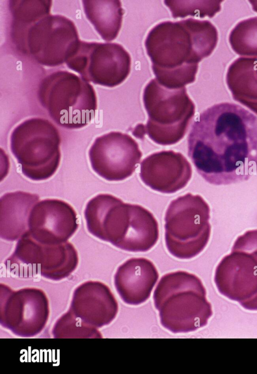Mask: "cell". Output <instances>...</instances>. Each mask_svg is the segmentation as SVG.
I'll return each mask as SVG.
<instances>
[{"label":"cell","mask_w":257,"mask_h":374,"mask_svg":"<svg viewBox=\"0 0 257 374\" xmlns=\"http://www.w3.org/2000/svg\"><path fill=\"white\" fill-rule=\"evenodd\" d=\"M187 142L188 156L210 184L247 180L257 172V117L239 105L223 102L203 111Z\"/></svg>","instance_id":"obj_1"},{"label":"cell","mask_w":257,"mask_h":374,"mask_svg":"<svg viewBox=\"0 0 257 374\" xmlns=\"http://www.w3.org/2000/svg\"><path fill=\"white\" fill-rule=\"evenodd\" d=\"M218 40L210 21L188 18L157 24L145 46L156 79L165 86L180 88L195 81L199 62L212 54Z\"/></svg>","instance_id":"obj_2"},{"label":"cell","mask_w":257,"mask_h":374,"mask_svg":"<svg viewBox=\"0 0 257 374\" xmlns=\"http://www.w3.org/2000/svg\"><path fill=\"white\" fill-rule=\"evenodd\" d=\"M84 213L91 235L122 250L145 252L159 240V224L150 211L112 195L95 196L87 202Z\"/></svg>","instance_id":"obj_3"},{"label":"cell","mask_w":257,"mask_h":374,"mask_svg":"<svg viewBox=\"0 0 257 374\" xmlns=\"http://www.w3.org/2000/svg\"><path fill=\"white\" fill-rule=\"evenodd\" d=\"M153 299L162 325L174 333H187L203 327L213 314L202 281L185 271L163 276L154 291Z\"/></svg>","instance_id":"obj_4"},{"label":"cell","mask_w":257,"mask_h":374,"mask_svg":"<svg viewBox=\"0 0 257 374\" xmlns=\"http://www.w3.org/2000/svg\"><path fill=\"white\" fill-rule=\"evenodd\" d=\"M38 97L51 118L66 129L86 126L94 118L97 108L93 87L66 70L47 75L40 84Z\"/></svg>","instance_id":"obj_5"},{"label":"cell","mask_w":257,"mask_h":374,"mask_svg":"<svg viewBox=\"0 0 257 374\" xmlns=\"http://www.w3.org/2000/svg\"><path fill=\"white\" fill-rule=\"evenodd\" d=\"M11 27V38L16 47L47 67L66 63L80 41L72 21L50 13L33 22L12 23Z\"/></svg>","instance_id":"obj_6"},{"label":"cell","mask_w":257,"mask_h":374,"mask_svg":"<svg viewBox=\"0 0 257 374\" xmlns=\"http://www.w3.org/2000/svg\"><path fill=\"white\" fill-rule=\"evenodd\" d=\"M143 101L148 116L147 133L152 141L166 146L184 137L195 113L185 87H168L153 79L144 89Z\"/></svg>","instance_id":"obj_7"},{"label":"cell","mask_w":257,"mask_h":374,"mask_svg":"<svg viewBox=\"0 0 257 374\" xmlns=\"http://www.w3.org/2000/svg\"><path fill=\"white\" fill-rule=\"evenodd\" d=\"M61 141L59 131L51 122L33 117L12 131L10 149L22 173L32 180L41 181L52 176L59 166Z\"/></svg>","instance_id":"obj_8"},{"label":"cell","mask_w":257,"mask_h":374,"mask_svg":"<svg viewBox=\"0 0 257 374\" xmlns=\"http://www.w3.org/2000/svg\"><path fill=\"white\" fill-rule=\"evenodd\" d=\"M210 212L199 195L188 193L170 202L164 217L165 241L172 256L190 259L203 251L210 237Z\"/></svg>","instance_id":"obj_9"},{"label":"cell","mask_w":257,"mask_h":374,"mask_svg":"<svg viewBox=\"0 0 257 374\" xmlns=\"http://www.w3.org/2000/svg\"><path fill=\"white\" fill-rule=\"evenodd\" d=\"M214 281L218 292L243 308L257 311V230L238 236L216 267Z\"/></svg>","instance_id":"obj_10"},{"label":"cell","mask_w":257,"mask_h":374,"mask_svg":"<svg viewBox=\"0 0 257 374\" xmlns=\"http://www.w3.org/2000/svg\"><path fill=\"white\" fill-rule=\"evenodd\" d=\"M65 63L85 81L112 88L128 76L131 58L119 44L80 40Z\"/></svg>","instance_id":"obj_11"},{"label":"cell","mask_w":257,"mask_h":374,"mask_svg":"<svg viewBox=\"0 0 257 374\" xmlns=\"http://www.w3.org/2000/svg\"><path fill=\"white\" fill-rule=\"evenodd\" d=\"M7 266L31 270L32 274L59 280L71 274L78 263L77 250L71 243L45 244L28 233L20 239L14 251L6 261Z\"/></svg>","instance_id":"obj_12"},{"label":"cell","mask_w":257,"mask_h":374,"mask_svg":"<svg viewBox=\"0 0 257 374\" xmlns=\"http://www.w3.org/2000/svg\"><path fill=\"white\" fill-rule=\"evenodd\" d=\"M88 155L95 173L108 181H117L133 174L143 154L138 142L130 135L111 131L95 139Z\"/></svg>","instance_id":"obj_13"},{"label":"cell","mask_w":257,"mask_h":374,"mask_svg":"<svg viewBox=\"0 0 257 374\" xmlns=\"http://www.w3.org/2000/svg\"><path fill=\"white\" fill-rule=\"evenodd\" d=\"M78 226L76 212L69 204L61 200L46 199L33 208L28 233L41 243L56 244L67 242Z\"/></svg>","instance_id":"obj_14"},{"label":"cell","mask_w":257,"mask_h":374,"mask_svg":"<svg viewBox=\"0 0 257 374\" xmlns=\"http://www.w3.org/2000/svg\"><path fill=\"white\" fill-rule=\"evenodd\" d=\"M192 174L190 162L181 153L172 150L154 152L140 165V177L145 185L163 194H173L186 186Z\"/></svg>","instance_id":"obj_15"},{"label":"cell","mask_w":257,"mask_h":374,"mask_svg":"<svg viewBox=\"0 0 257 374\" xmlns=\"http://www.w3.org/2000/svg\"><path fill=\"white\" fill-rule=\"evenodd\" d=\"M159 278V273L150 260L132 258L121 264L114 276L115 289L126 304L138 305L146 302Z\"/></svg>","instance_id":"obj_16"},{"label":"cell","mask_w":257,"mask_h":374,"mask_svg":"<svg viewBox=\"0 0 257 374\" xmlns=\"http://www.w3.org/2000/svg\"><path fill=\"white\" fill-rule=\"evenodd\" d=\"M39 196L23 191L7 193L0 199V236L14 241L29 231V219Z\"/></svg>","instance_id":"obj_17"},{"label":"cell","mask_w":257,"mask_h":374,"mask_svg":"<svg viewBox=\"0 0 257 374\" xmlns=\"http://www.w3.org/2000/svg\"><path fill=\"white\" fill-rule=\"evenodd\" d=\"M225 81L233 99L257 115L256 57L235 59L227 69Z\"/></svg>","instance_id":"obj_18"},{"label":"cell","mask_w":257,"mask_h":374,"mask_svg":"<svg viewBox=\"0 0 257 374\" xmlns=\"http://www.w3.org/2000/svg\"><path fill=\"white\" fill-rule=\"evenodd\" d=\"M84 14L102 39L114 40L121 27L124 11L118 0L82 1Z\"/></svg>","instance_id":"obj_19"},{"label":"cell","mask_w":257,"mask_h":374,"mask_svg":"<svg viewBox=\"0 0 257 374\" xmlns=\"http://www.w3.org/2000/svg\"><path fill=\"white\" fill-rule=\"evenodd\" d=\"M228 41L237 55L257 57V17L238 22L230 31Z\"/></svg>","instance_id":"obj_20"},{"label":"cell","mask_w":257,"mask_h":374,"mask_svg":"<svg viewBox=\"0 0 257 374\" xmlns=\"http://www.w3.org/2000/svg\"><path fill=\"white\" fill-rule=\"evenodd\" d=\"M222 1H165L173 18L188 16L212 18L221 9Z\"/></svg>","instance_id":"obj_21"},{"label":"cell","mask_w":257,"mask_h":374,"mask_svg":"<svg viewBox=\"0 0 257 374\" xmlns=\"http://www.w3.org/2000/svg\"><path fill=\"white\" fill-rule=\"evenodd\" d=\"M132 134L136 138L144 139L147 133L146 125L142 123L138 124L132 130Z\"/></svg>","instance_id":"obj_22"},{"label":"cell","mask_w":257,"mask_h":374,"mask_svg":"<svg viewBox=\"0 0 257 374\" xmlns=\"http://www.w3.org/2000/svg\"><path fill=\"white\" fill-rule=\"evenodd\" d=\"M249 2L251 5L253 11L257 13V1H249Z\"/></svg>","instance_id":"obj_23"},{"label":"cell","mask_w":257,"mask_h":374,"mask_svg":"<svg viewBox=\"0 0 257 374\" xmlns=\"http://www.w3.org/2000/svg\"><path fill=\"white\" fill-rule=\"evenodd\" d=\"M256 73L257 74V57H256Z\"/></svg>","instance_id":"obj_24"}]
</instances>
